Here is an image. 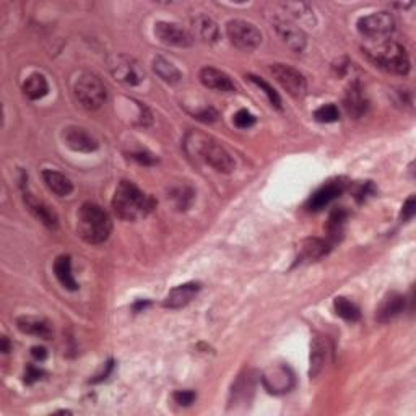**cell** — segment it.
Wrapping results in <instances>:
<instances>
[{"label": "cell", "mask_w": 416, "mask_h": 416, "mask_svg": "<svg viewBox=\"0 0 416 416\" xmlns=\"http://www.w3.org/2000/svg\"><path fill=\"white\" fill-rule=\"evenodd\" d=\"M270 73L283 90H286L288 95L293 98H303L308 91V83H306L304 75L285 63H273L270 67Z\"/></svg>", "instance_id": "9"}, {"label": "cell", "mask_w": 416, "mask_h": 416, "mask_svg": "<svg viewBox=\"0 0 416 416\" xmlns=\"http://www.w3.org/2000/svg\"><path fill=\"white\" fill-rule=\"evenodd\" d=\"M373 59L379 67L395 75H406L410 72L408 54L397 43L384 44L379 51L373 52Z\"/></svg>", "instance_id": "5"}, {"label": "cell", "mask_w": 416, "mask_h": 416, "mask_svg": "<svg viewBox=\"0 0 416 416\" xmlns=\"http://www.w3.org/2000/svg\"><path fill=\"white\" fill-rule=\"evenodd\" d=\"M63 141L68 148L79 153H91L98 150V140L81 127H67L63 130Z\"/></svg>", "instance_id": "13"}, {"label": "cell", "mask_w": 416, "mask_h": 416, "mask_svg": "<svg viewBox=\"0 0 416 416\" xmlns=\"http://www.w3.org/2000/svg\"><path fill=\"white\" fill-rule=\"evenodd\" d=\"M345 108H346V111H348L350 116H353V117H359L366 112L368 101H366L363 90H361L358 85H351V88L346 91Z\"/></svg>", "instance_id": "25"}, {"label": "cell", "mask_w": 416, "mask_h": 416, "mask_svg": "<svg viewBox=\"0 0 416 416\" xmlns=\"http://www.w3.org/2000/svg\"><path fill=\"white\" fill-rule=\"evenodd\" d=\"M232 121H235V126L239 127V129H249V127H252L255 124V117L248 111V109H241V111H237Z\"/></svg>", "instance_id": "33"}, {"label": "cell", "mask_w": 416, "mask_h": 416, "mask_svg": "<svg viewBox=\"0 0 416 416\" xmlns=\"http://www.w3.org/2000/svg\"><path fill=\"white\" fill-rule=\"evenodd\" d=\"M17 327L20 328V332L23 333H28V335H34L39 338H49L52 335V328L49 326V322L41 317L25 315V317L18 319Z\"/></svg>", "instance_id": "22"}, {"label": "cell", "mask_w": 416, "mask_h": 416, "mask_svg": "<svg viewBox=\"0 0 416 416\" xmlns=\"http://www.w3.org/2000/svg\"><path fill=\"white\" fill-rule=\"evenodd\" d=\"M73 95H75V99L80 103V106L88 109V111L99 109L108 99L106 86L98 75L91 72L80 73L79 79L73 83Z\"/></svg>", "instance_id": "4"}, {"label": "cell", "mask_w": 416, "mask_h": 416, "mask_svg": "<svg viewBox=\"0 0 416 416\" xmlns=\"http://www.w3.org/2000/svg\"><path fill=\"white\" fill-rule=\"evenodd\" d=\"M43 179L44 184L48 186V189L59 195V197H66L73 190L72 181L68 179L66 175L62 172L54 171V169H44L43 171Z\"/></svg>", "instance_id": "21"}, {"label": "cell", "mask_w": 416, "mask_h": 416, "mask_svg": "<svg viewBox=\"0 0 416 416\" xmlns=\"http://www.w3.org/2000/svg\"><path fill=\"white\" fill-rule=\"evenodd\" d=\"M226 34L231 44L241 51H254L262 43V33L252 23L244 20H231L226 25Z\"/></svg>", "instance_id": "6"}, {"label": "cell", "mask_w": 416, "mask_h": 416, "mask_svg": "<svg viewBox=\"0 0 416 416\" xmlns=\"http://www.w3.org/2000/svg\"><path fill=\"white\" fill-rule=\"evenodd\" d=\"M54 273H56V278L59 283L66 288V290L70 291H77L79 290V283H77L75 277L72 273V262L68 255H61L57 257L56 262H54Z\"/></svg>", "instance_id": "23"}, {"label": "cell", "mask_w": 416, "mask_h": 416, "mask_svg": "<svg viewBox=\"0 0 416 416\" xmlns=\"http://www.w3.org/2000/svg\"><path fill=\"white\" fill-rule=\"evenodd\" d=\"M333 308H335V313L340 315L341 319H345V321H348V322L359 321L361 313H359L358 306H356L355 303H351L350 299L344 298V296L335 298V301H333Z\"/></svg>", "instance_id": "28"}, {"label": "cell", "mask_w": 416, "mask_h": 416, "mask_svg": "<svg viewBox=\"0 0 416 416\" xmlns=\"http://www.w3.org/2000/svg\"><path fill=\"white\" fill-rule=\"evenodd\" d=\"M153 70L159 79L166 81V83H177V81H181L182 79L181 72L177 70L176 66H172L171 62L166 61V59L161 56L153 59Z\"/></svg>", "instance_id": "27"}, {"label": "cell", "mask_w": 416, "mask_h": 416, "mask_svg": "<svg viewBox=\"0 0 416 416\" xmlns=\"http://www.w3.org/2000/svg\"><path fill=\"white\" fill-rule=\"evenodd\" d=\"M345 190V182L341 179H335L324 184L321 189H317L310 195V199L308 200V208L313 210V212H321L330 205L333 200L340 197Z\"/></svg>", "instance_id": "12"}, {"label": "cell", "mask_w": 416, "mask_h": 416, "mask_svg": "<svg viewBox=\"0 0 416 416\" xmlns=\"http://www.w3.org/2000/svg\"><path fill=\"white\" fill-rule=\"evenodd\" d=\"M416 213V197L415 195H410L408 199H406V202L404 204V207H402V219L404 221H410V219H413Z\"/></svg>", "instance_id": "34"}, {"label": "cell", "mask_w": 416, "mask_h": 416, "mask_svg": "<svg viewBox=\"0 0 416 416\" xmlns=\"http://www.w3.org/2000/svg\"><path fill=\"white\" fill-rule=\"evenodd\" d=\"M314 119L317 122L328 124V122H337L340 119V112H338V108L335 104H324V106L314 112Z\"/></svg>", "instance_id": "30"}, {"label": "cell", "mask_w": 416, "mask_h": 416, "mask_svg": "<svg viewBox=\"0 0 416 416\" xmlns=\"http://www.w3.org/2000/svg\"><path fill=\"white\" fill-rule=\"evenodd\" d=\"M8 350H10V345H8V338L2 337V351H3V353H8Z\"/></svg>", "instance_id": "39"}, {"label": "cell", "mask_w": 416, "mask_h": 416, "mask_svg": "<svg viewBox=\"0 0 416 416\" xmlns=\"http://www.w3.org/2000/svg\"><path fill=\"white\" fill-rule=\"evenodd\" d=\"M395 20L388 12H377L373 15L361 17L358 20V31L364 38L373 41L386 39L394 33Z\"/></svg>", "instance_id": "7"}, {"label": "cell", "mask_w": 416, "mask_h": 416, "mask_svg": "<svg viewBox=\"0 0 416 416\" xmlns=\"http://www.w3.org/2000/svg\"><path fill=\"white\" fill-rule=\"evenodd\" d=\"M132 158L135 159V161H139L140 164H153L157 159L152 155L148 153H132Z\"/></svg>", "instance_id": "37"}, {"label": "cell", "mask_w": 416, "mask_h": 416, "mask_svg": "<svg viewBox=\"0 0 416 416\" xmlns=\"http://www.w3.org/2000/svg\"><path fill=\"white\" fill-rule=\"evenodd\" d=\"M109 68H111L112 77L121 83L129 85V86H135L143 81L145 79V72L143 68L140 67V63L132 59L129 56H124V54H117L111 59L109 62Z\"/></svg>", "instance_id": "8"}, {"label": "cell", "mask_w": 416, "mask_h": 416, "mask_svg": "<svg viewBox=\"0 0 416 416\" xmlns=\"http://www.w3.org/2000/svg\"><path fill=\"white\" fill-rule=\"evenodd\" d=\"M155 34L163 44L176 46V48H189L194 43V38L189 31L169 21H158L155 25Z\"/></svg>", "instance_id": "11"}, {"label": "cell", "mask_w": 416, "mask_h": 416, "mask_svg": "<svg viewBox=\"0 0 416 416\" xmlns=\"http://www.w3.org/2000/svg\"><path fill=\"white\" fill-rule=\"evenodd\" d=\"M171 199L175 200V205L177 208L186 210L192 204V200H194V190L186 186L177 187V189L171 192Z\"/></svg>", "instance_id": "29"}, {"label": "cell", "mask_w": 416, "mask_h": 416, "mask_svg": "<svg viewBox=\"0 0 416 416\" xmlns=\"http://www.w3.org/2000/svg\"><path fill=\"white\" fill-rule=\"evenodd\" d=\"M146 306H148V301H139V303H137L134 308H135V310H140V309H145Z\"/></svg>", "instance_id": "40"}, {"label": "cell", "mask_w": 416, "mask_h": 416, "mask_svg": "<svg viewBox=\"0 0 416 416\" xmlns=\"http://www.w3.org/2000/svg\"><path fill=\"white\" fill-rule=\"evenodd\" d=\"M200 81H202L205 88L221 91V93H230V91L236 90L230 75H226L225 72L218 70L215 67H204L200 70Z\"/></svg>", "instance_id": "15"}, {"label": "cell", "mask_w": 416, "mask_h": 416, "mask_svg": "<svg viewBox=\"0 0 416 416\" xmlns=\"http://www.w3.org/2000/svg\"><path fill=\"white\" fill-rule=\"evenodd\" d=\"M249 79H250V81H252V83L257 85L260 90H264V93L267 95L268 101L272 103V106H275L277 109H281V99H280V96H278L277 91L273 90L272 86L267 83V81L260 80L259 77H254V75H249Z\"/></svg>", "instance_id": "32"}, {"label": "cell", "mask_w": 416, "mask_h": 416, "mask_svg": "<svg viewBox=\"0 0 416 416\" xmlns=\"http://www.w3.org/2000/svg\"><path fill=\"white\" fill-rule=\"evenodd\" d=\"M43 374L44 373L41 371L39 368H34V366H28V369H26V374H25V382L26 384H33L36 381H39Z\"/></svg>", "instance_id": "36"}, {"label": "cell", "mask_w": 416, "mask_h": 416, "mask_svg": "<svg viewBox=\"0 0 416 416\" xmlns=\"http://www.w3.org/2000/svg\"><path fill=\"white\" fill-rule=\"evenodd\" d=\"M328 252V246L326 241L317 239V237H310V239H306L299 248V257L298 262H303V260H317L324 257Z\"/></svg>", "instance_id": "26"}, {"label": "cell", "mask_w": 416, "mask_h": 416, "mask_svg": "<svg viewBox=\"0 0 416 416\" xmlns=\"http://www.w3.org/2000/svg\"><path fill=\"white\" fill-rule=\"evenodd\" d=\"M199 291H200L199 283H194V281L184 283V285L172 288V290L168 293V296L163 301V306L169 309L184 308V306L189 304L190 301L195 298V295H197Z\"/></svg>", "instance_id": "14"}, {"label": "cell", "mask_w": 416, "mask_h": 416, "mask_svg": "<svg viewBox=\"0 0 416 416\" xmlns=\"http://www.w3.org/2000/svg\"><path fill=\"white\" fill-rule=\"evenodd\" d=\"M112 221L108 212L93 202H86L80 207L77 215V231L88 244H101L109 237Z\"/></svg>", "instance_id": "3"}, {"label": "cell", "mask_w": 416, "mask_h": 416, "mask_svg": "<svg viewBox=\"0 0 416 416\" xmlns=\"http://www.w3.org/2000/svg\"><path fill=\"white\" fill-rule=\"evenodd\" d=\"M328 353H330V348H328L327 338L315 337L313 340V345H310V368H309L310 377H317L319 374L322 373L324 366L327 363Z\"/></svg>", "instance_id": "19"}, {"label": "cell", "mask_w": 416, "mask_h": 416, "mask_svg": "<svg viewBox=\"0 0 416 416\" xmlns=\"http://www.w3.org/2000/svg\"><path fill=\"white\" fill-rule=\"evenodd\" d=\"M172 397H175L176 404H179L182 406H189V405L194 404L195 392H192V390H177V392H175V395H172Z\"/></svg>", "instance_id": "35"}, {"label": "cell", "mask_w": 416, "mask_h": 416, "mask_svg": "<svg viewBox=\"0 0 416 416\" xmlns=\"http://www.w3.org/2000/svg\"><path fill=\"white\" fill-rule=\"evenodd\" d=\"M277 34L280 36L283 43H285L291 51L301 52L306 48V34L304 31L298 28V26L291 25L286 21H277L275 23Z\"/></svg>", "instance_id": "16"}, {"label": "cell", "mask_w": 416, "mask_h": 416, "mask_svg": "<svg viewBox=\"0 0 416 416\" xmlns=\"http://www.w3.org/2000/svg\"><path fill=\"white\" fill-rule=\"evenodd\" d=\"M155 205L157 202L152 195L145 194L130 181H122L114 192V213L124 221H137L145 218L155 208Z\"/></svg>", "instance_id": "2"}, {"label": "cell", "mask_w": 416, "mask_h": 416, "mask_svg": "<svg viewBox=\"0 0 416 416\" xmlns=\"http://www.w3.org/2000/svg\"><path fill=\"white\" fill-rule=\"evenodd\" d=\"M25 202H26V205H28V208L31 210V213H33L44 226H48L49 230H56V228L59 226L57 215L51 207H49L48 204H44L43 200H38L34 195L26 194V192H25Z\"/></svg>", "instance_id": "18"}, {"label": "cell", "mask_w": 416, "mask_h": 416, "mask_svg": "<svg viewBox=\"0 0 416 416\" xmlns=\"http://www.w3.org/2000/svg\"><path fill=\"white\" fill-rule=\"evenodd\" d=\"M31 355H33L34 359L43 361L46 359V356H48V350H46L44 346H34V348L31 350Z\"/></svg>", "instance_id": "38"}, {"label": "cell", "mask_w": 416, "mask_h": 416, "mask_svg": "<svg viewBox=\"0 0 416 416\" xmlns=\"http://www.w3.org/2000/svg\"><path fill=\"white\" fill-rule=\"evenodd\" d=\"M404 309H405L404 296L399 295V293H390V295H387L386 298L382 299V303L379 304L376 319L382 324L394 321L395 317H399V315L404 313Z\"/></svg>", "instance_id": "17"}, {"label": "cell", "mask_w": 416, "mask_h": 416, "mask_svg": "<svg viewBox=\"0 0 416 416\" xmlns=\"http://www.w3.org/2000/svg\"><path fill=\"white\" fill-rule=\"evenodd\" d=\"M49 91V83L48 80H46L44 75H41V73H31L28 79L25 80V83H23V93L28 99H41L43 96L48 95Z\"/></svg>", "instance_id": "24"}, {"label": "cell", "mask_w": 416, "mask_h": 416, "mask_svg": "<svg viewBox=\"0 0 416 416\" xmlns=\"http://www.w3.org/2000/svg\"><path fill=\"white\" fill-rule=\"evenodd\" d=\"M192 38H199L204 43H217L219 38V30L218 25L215 23L212 18L199 15L192 20Z\"/></svg>", "instance_id": "20"}, {"label": "cell", "mask_w": 416, "mask_h": 416, "mask_svg": "<svg viewBox=\"0 0 416 416\" xmlns=\"http://www.w3.org/2000/svg\"><path fill=\"white\" fill-rule=\"evenodd\" d=\"M184 150L190 158L210 164L218 172H232L236 164L231 155L217 140L202 132L190 130L184 139Z\"/></svg>", "instance_id": "1"}, {"label": "cell", "mask_w": 416, "mask_h": 416, "mask_svg": "<svg viewBox=\"0 0 416 416\" xmlns=\"http://www.w3.org/2000/svg\"><path fill=\"white\" fill-rule=\"evenodd\" d=\"M346 218H348V213H346V210H344L341 207L333 210L330 218H328V231L332 232V236H335L341 231V228H344Z\"/></svg>", "instance_id": "31"}, {"label": "cell", "mask_w": 416, "mask_h": 416, "mask_svg": "<svg viewBox=\"0 0 416 416\" xmlns=\"http://www.w3.org/2000/svg\"><path fill=\"white\" fill-rule=\"evenodd\" d=\"M262 382L270 394L280 395L291 390L293 386H295V376L286 366H275V368L267 369L264 373Z\"/></svg>", "instance_id": "10"}]
</instances>
